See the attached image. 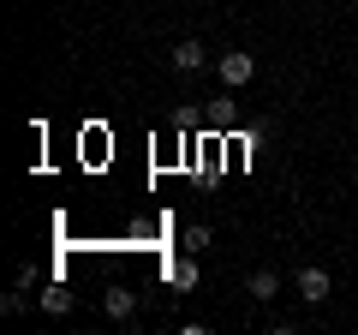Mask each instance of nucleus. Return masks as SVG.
I'll use <instances>...</instances> for the list:
<instances>
[{
	"mask_svg": "<svg viewBox=\"0 0 358 335\" xmlns=\"http://www.w3.org/2000/svg\"><path fill=\"white\" fill-rule=\"evenodd\" d=\"M293 287H299V299H305V306H322V299L334 294V282H329V270H322V264H305V270L293 275Z\"/></svg>",
	"mask_w": 358,
	"mask_h": 335,
	"instance_id": "1",
	"label": "nucleus"
},
{
	"mask_svg": "<svg viewBox=\"0 0 358 335\" xmlns=\"http://www.w3.org/2000/svg\"><path fill=\"white\" fill-rule=\"evenodd\" d=\"M215 72H221V84H227V90H245V84L257 78V60L233 48V54H221V60H215Z\"/></svg>",
	"mask_w": 358,
	"mask_h": 335,
	"instance_id": "2",
	"label": "nucleus"
},
{
	"mask_svg": "<svg viewBox=\"0 0 358 335\" xmlns=\"http://www.w3.org/2000/svg\"><path fill=\"white\" fill-rule=\"evenodd\" d=\"M203 66H209V48L197 36H179L173 42V72H203Z\"/></svg>",
	"mask_w": 358,
	"mask_h": 335,
	"instance_id": "3",
	"label": "nucleus"
},
{
	"mask_svg": "<svg viewBox=\"0 0 358 335\" xmlns=\"http://www.w3.org/2000/svg\"><path fill=\"white\" fill-rule=\"evenodd\" d=\"M102 311L114 323H131V311H138V294H131V287H108L102 294Z\"/></svg>",
	"mask_w": 358,
	"mask_h": 335,
	"instance_id": "4",
	"label": "nucleus"
},
{
	"mask_svg": "<svg viewBox=\"0 0 358 335\" xmlns=\"http://www.w3.org/2000/svg\"><path fill=\"white\" fill-rule=\"evenodd\" d=\"M245 294H251L257 306H268V299L281 294V275H275V270H251V275H245Z\"/></svg>",
	"mask_w": 358,
	"mask_h": 335,
	"instance_id": "5",
	"label": "nucleus"
},
{
	"mask_svg": "<svg viewBox=\"0 0 358 335\" xmlns=\"http://www.w3.org/2000/svg\"><path fill=\"white\" fill-rule=\"evenodd\" d=\"M167 282H173L179 294H192V287H197V252H185V258H173V270H167Z\"/></svg>",
	"mask_w": 358,
	"mask_h": 335,
	"instance_id": "6",
	"label": "nucleus"
},
{
	"mask_svg": "<svg viewBox=\"0 0 358 335\" xmlns=\"http://www.w3.org/2000/svg\"><path fill=\"white\" fill-rule=\"evenodd\" d=\"M42 311H54V317H60V311H72V294H66L60 282H48V287H42Z\"/></svg>",
	"mask_w": 358,
	"mask_h": 335,
	"instance_id": "7",
	"label": "nucleus"
},
{
	"mask_svg": "<svg viewBox=\"0 0 358 335\" xmlns=\"http://www.w3.org/2000/svg\"><path fill=\"white\" fill-rule=\"evenodd\" d=\"M185 252H209V228H203V221L185 228Z\"/></svg>",
	"mask_w": 358,
	"mask_h": 335,
	"instance_id": "8",
	"label": "nucleus"
}]
</instances>
